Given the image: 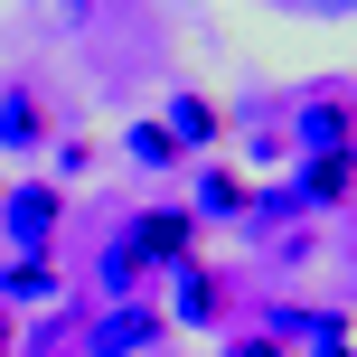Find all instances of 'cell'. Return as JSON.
<instances>
[{
  "instance_id": "cell-5",
  "label": "cell",
  "mask_w": 357,
  "mask_h": 357,
  "mask_svg": "<svg viewBox=\"0 0 357 357\" xmlns=\"http://www.w3.org/2000/svg\"><path fill=\"white\" fill-rule=\"evenodd\" d=\"M291 142H301V160H310V151H357V113H348V94H320V104H301Z\"/></svg>"
},
{
  "instance_id": "cell-11",
  "label": "cell",
  "mask_w": 357,
  "mask_h": 357,
  "mask_svg": "<svg viewBox=\"0 0 357 357\" xmlns=\"http://www.w3.org/2000/svg\"><path fill=\"white\" fill-rule=\"evenodd\" d=\"M123 151H132L142 169H178V142H169V123H132V132H123Z\"/></svg>"
},
{
  "instance_id": "cell-9",
  "label": "cell",
  "mask_w": 357,
  "mask_h": 357,
  "mask_svg": "<svg viewBox=\"0 0 357 357\" xmlns=\"http://www.w3.org/2000/svg\"><path fill=\"white\" fill-rule=\"evenodd\" d=\"M38 142H47V104L29 85H10L0 94V151H38Z\"/></svg>"
},
{
  "instance_id": "cell-8",
  "label": "cell",
  "mask_w": 357,
  "mask_h": 357,
  "mask_svg": "<svg viewBox=\"0 0 357 357\" xmlns=\"http://www.w3.org/2000/svg\"><path fill=\"white\" fill-rule=\"evenodd\" d=\"M245 169H226V160H207L197 169V188H188V216H245Z\"/></svg>"
},
{
  "instance_id": "cell-13",
  "label": "cell",
  "mask_w": 357,
  "mask_h": 357,
  "mask_svg": "<svg viewBox=\"0 0 357 357\" xmlns=\"http://www.w3.org/2000/svg\"><path fill=\"white\" fill-rule=\"evenodd\" d=\"M282 10H310V19H348L357 0H282Z\"/></svg>"
},
{
  "instance_id": "cell-16",
  "label": "cell",
  "mask_w": 357,
  "mask_h": 357,
  "mask_svg": "<svg viewBox=\"0 0 357 357\" xmlns=\"http://www.w3.org/2000/svg\"><path fill=\"white\" fill-rule=\"evenodd\" d=\"M348 264H357V254H348Z\"/></svg>"
},
{
  "instance_id": "cell-3",
  "label": "cell",
  "mask_w": 357,
  "mask_h": 357,
  "mask_svg": "<svg viewBox=\"0 0 357 357\" xmlns=\"http://www.w3.org/2000/svg\"><path fill=\"white\" fill-rule=\"evenodd\" d=\"M226 301H235V291H226V273H216V264H178L169 329H216V320H226Z\"/></svg>"
},
{
  "instance_id": "cell-4",
  "label": "cell",
  "mask_w": 357,
  "mask_h": 357,
  "mask_svg": "<svg viewBox=\"0 0 357 357\" xmlns=\"http://www.w3.org/2000/svg\"><path fill=\"white\" fill-rule=\"evenodd\" d=\"M160 310H151V301H123V310H104V320H94V339H85V357H142L151 339H160Z\"/></svg>"
},
{
  "instance_id": "cell-14",
  "label": "cell",
  "mask_w": 357,
  "mask_h": 357,
  "mask_svg": "<svg viewBox=\"0 0 357 357\" xmlns=\"http://www.w3.org/2000/svg\"><path fill=\"white\" fill-rule=\"evenodd\" d=\"M226 357H291V348H282V339H235Z\"/></svg>"
},
{
  "instance_id": "cell-10",
  "label": "cell",
  "mask_w": 357,
  "mask_h": 357,
  "mask_svg": "<svg viewBox=\"0 0 357 357\" xmlns=\"http://www.w3.org/2000/svg\"><path fill=\"white\" fill-rule=\"evenodd\" d=\"M0 301H56V264H0Z\"/></svg>"
},
{
  "instance_id": "cell-15",
  "label": "cell",
  "mask_w": 357,
  "mask_h": 357,
  "mask_svg": "<svg viewBox=\"0 0 357 357\" xmlns=\"http://www.w3.org/2000/svg\"><path fill=\"white\" fill-rule=\"evenodd\" d=\"M0 357H19V329H10V310H0Z\"/></svg>"
},
{
  "instance_id": "cell-2",
  "label": "cell",
  "mask_w": 357,
  "mask_h": 357,
  "mask_svg": "<svg viewBox=\"0 0 357 357\" xmlns=\"http://www.w3.org/2000/svg\"><path fill=\"white\" fill-rule=\"evenodd\" d=\"M123 235H132V254H142L151 273H178V264H197V216H188V207H142Z\"/></svg>"
},
{
  "instance_id": "cell-6",
  "label": "cell",
  "mask_w": 357,
  "mask_h": 357,
  "mask_svg": "<svg viewBox=\"0 0 357 357\" xmlns=\"http://www.w3.org/2000/svg\"><path fill=\"white\" fill-rule=\"evenodd\" d=\"M348 188H357V151H310V160H301V188H291V197H301V207H339Z\"/></svg>"
},
{
  "instance_id": "cell-7",
  "label": "cell",
  "mask_w": 357,
  "mask_h": 357,
  "mask_svg": "<svg viewBox=\"0 0 357 357\" xmlns=\"http://www.w3.org/2000/svg\"><path fill=\"white\" fill-rule=\"evenodd\" d=\"M169 142L178 151H207V142H226V104H207V94H169Z\"/></svg>"
},
{
  "instance_id": "cell-1",
  "label": "cell",
  "mask_w": 357,
  "mask_h": 357,
  "mask_svg": "<svg viewBox=\"0 0 357 357\" xmlns=\"http://www.w3.org/2000/svg\"><path fill=\"white\" fill-rule=\"evenodd\" d=\"M56 216H66V178H29V188H0V235H10L19 264H47Z\"/></svg>"
},
{
  "instance_id": "cell-12",
  "label": "cell",
  "mask_w": 357,
  "mask_h": 357,
  "mask_svg": "<svg viewBox=\"0 0 357 357\" xmlns=\"http://www.w3.org/2000/svg\"><path fill=\"white\" fill-rule=\"evenodd\" d=\"M142 273H151V264L132 254V235H113V245H104V282H113V291H132Z\"/></svg>"
}]
</instances>
